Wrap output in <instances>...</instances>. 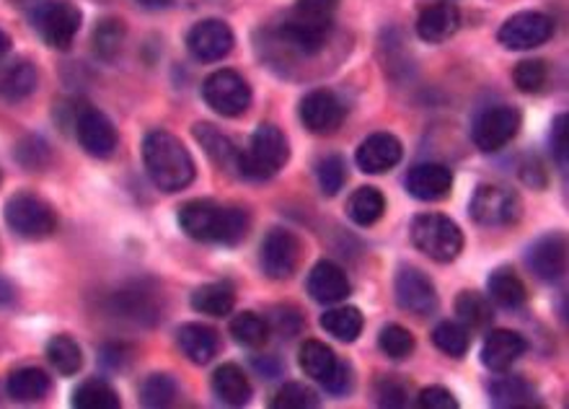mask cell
I'll use <instances>...</instances> for the list:
<instances>
[{
	"label": "cell",
	"mask_w": 569,
	"mask_h": 409,
	"mask_svg": "<svg viewBox=\"0 0 569 409\" xmlns=\"http://www.w3.org/2000/svg\"><path fill=\"white\" fill-rule=\"evenodd\" d=\"M179 226L194 241L234 247L246 239L251 218L244 207H228L215 200H192L179 207Z\"/></svg>",
	"instance_id": "1"
},
{
	"label": "cell",
	"mask_w": 569,
	"mask_h": 409,
	"mask_svg": "<svg viewBox=\"0 0 569 409\" xmlns=\"http://www.w3.org/2000/svg\"><path fill=\"white\" fill-rule=\"evenodd\" d=\"M142 163L161 192H179L194 180V161L182 140L167 130L148 132L142 140Z\"/></svg>",
	"instance_id": "2"
},
{
	"label": "cell",
	"mask_w": 569,
	"mask_h": 409,
	"mask_svg": "<svg viewBox=\"0 0 569 409\" xmlns=\"http://www.w3.org/2000/svg\"><path fill=\"white\" fill-rule=\"evenodd\" d=\"M340 0H296L282 24V36L303 55H316L334 29Z\"/></svg>",
	"instance_id": "3"
},
{
	"label": "cell",
	"mask_w": 569,
	"mask_h": 409,
	"mask_svg": "<svg viewBox=\"0 0 569 409\" xmlns=\"http://www.w3.org/2000/svg\"><path fill=\"white\" fill-rule=\"evenodd\" d=\"M290 159L288 138L275 125H261L249 140V148L238 153V174L246 180H272Z\"/></svg>",
	"instance_id": "4"
},
{
	"label": "cell",
	"mask_w": 569,
	"mask_h": 409,
	"mask_svg": "<svg viewBox=\"0 0 569 409\" xmlns=\"http://www.w3.org/2000/svg\"><path fill=\"white\" fill-rule=\"evenodd\" d=\"M411 244L432 262H453L463 249V234L448 215L422 213L411 220Z\"/></svg>",
	"instance_id": "5"
},
{
	"label": "cell",
	"mask_w": 569,
	"mask_h": 409,
	"mask_svg": "<svg viewBox=\"0 0 569 409\" xmlns=\"http://www.w3.org/2000/svg\"><path fill=\"white\" fill-rule=\"evenodd\" d=\"M6 223H9L13 234L26 241L50 239L57 230L55 211L42 197L32 195V192H19V195L9 200V205H6Z\"/></svg>",
	"instance_id": "6"
},
{
	"label": "cell",
	"mask_w": 569,
	"mask_h": 409,
	"mask_svg": "<svg viewBox=\"0 0 569 409\" xmlns=\"http://www.w3.org/2000/svg\"><path fill=\"white\" fill-rule=\"evenodd\" d=\"M78 6L71 0H44L34 11V26L52 50H67L80 32Z\"/></svg>",
	"instance_id": "7"
},
{
	"label": "cell",
	"mask_w": 569,
	"mask_h": 409,
	"mask_svg": "<svg viewBox=\"0 0 569 409\" xmlns=\"http://www.w3.org/2000/svg\"><path fill=\"white\" fill-rule=\"evenodd\" d=\"M207 107L221 117H241L251 107V88L236 71H218L202 84Z\"/></svg>",
	"instance_id": "8"
},
{
	"label": "cell",
	"mask_w": 569,
	"mask_h": 409,
	"mask_svg": "<svg viewBox=\"0 0 569 409\" xmlns=\"http://www.w3.org/2000/svg\"><path fill=\"white\" fill-rule=\"evenodd\" d=\"M471 218H474L479 226L486 228H500L511 226L520 218V200L515 192L497 187V184H482L471 197Z\"/></svg>",
	"instance_id": "9"
},
{
	"label": "cell",
	"mask_w": 569,
	"mask_h": 409,
	"mask_svg": "<svg viewBox=\"0 0 569 409\" xmlns=\"http://www.w3.org/2000/svg\"><path fill=\"white\" fill-rule=\"evenodd\" d=\"M518 130L520 111L515 107H507V104H497V107L484 109L482 115L476 117L471 138H474L479 151L494 153L511 143V140L518 136Z\"/></svg>",
	"instance_id": "10"
},
{
	"label": "cell",
	"mask_w": 569,
	"mask_h": 409,
	"mask_svg": "<svg viewBox=\"0 0 569 409\" xmlns=\"http://www.w3.org/2000/svg\"><path fill=\"white\" fill-rule=\"evenodd\" d=\"M301 239L293 230L272 228L261 241V270L272 280H288L301 265Z\"/></svg>",
	"instance_id": "11"
},
{
	"label": "cell",
	"mask_w": 569,
	"mask_h": 409,
	"mask_svg": "<svg viewBox=\"0 0 569 409\" xmlns=\"http://www.w3.org/2000/svg\"><path fill=\"white\" fill-rule=\"evenodd\" d=\"M76 138L80 148L94 159H109L117 151V130L104 111L96 107H80L76 115Z\"/></svg>",
	"instance_id": "12"
},
{
	"label": "cell",
	"mask_w": 569,
	"mask_h": 409,
	"mask_svg": "<svg viewBox=\"0 0 569 409\" xmlns=\"http://www.w3.org/2000/svg\"><path fill=\"white\" fill-rule=\"evenodd\" d=\"M554 21L546 13L523 11L515 13L500 29V42L507 50H534L551 40Z\"/></svg>",
	"instance_id": "13"
},
{
	"label": "cell",
	"mask_w": 569,
	"mask_h": 409,
	"mask_svg": "<svg viewBox=\"0 0 569 409\" xmlns=\"http://www.w3.org/2000/svg\"><path fill=\"white\" fill-rule=\"evenodd\" d=\"M186 47H190V55L194 61L218 63L234 50V32H230L226 21L205 19L190 29Z\"/></svg>",
	"instance_id": "14"
},
{
	"label": "cell",
	"mask_w": 569,
	"mask_h": 409,
	"mask_svg": "<svg viewBox=\"0 0 569 409\" xmlns=\"http://www.w3.org/2000/svg\"><path fill=\"white\" fill-rule=\"evenodd\" d=\"M301 120L313 136H332L344 120V107L340 96L329 88H313L301 101Z\"/></svg>",
	"instance_id": "15"
},
{
	"label": "cell",
	"mask_w": 569,
	"mask_h": 409,
	"mask_svg": "<svg viewBox=\"0 0 569 409\" xmlns=\"http://www.w3.org/2000/svg\"><path fill=\"white\" fill-rule=\"evenodd\" d=\"M396 301L415 316H427L438 309V290L417 267H401L396 275Z\"/></svg>",
	"instance_id": "16"
},
{
	"label": "cell",
	"mask_w": 569,
	"mask_h": 409,
	"mask_svg": "<svg viewBox=\"0 0 569 409\" xmlns=\"http://www.w3.org/2000/svg\"><path fill=\"white\" fill-rule=\"evenodd\" d=\"M407 190L411 197L422 200V203H438L451 195L453 174L443 163H419L409 171Z\"/></svg>",
	"instance_id": "17"
},
{
	"label": "cell",
	"mask_w": 569,
	"mask_h": 409,
	"mask_svg": "<svg viewBox=\"0 0 569 409\" xmlns=\"http://www.w3.org/2000/svg\"><path fill=\"white\" fill-rule=\"evenodd\" d=\"M401 161V143L391 132H376V136L365 138L363 146L357 148V166L365 174H386L396 163Z\"/></svg>",
	"instance_id": "18"
},
{
	"label": "cell",
	"mask_w": 569,
	"mask_h": 409,
	"mask_svg": "<svg viewBox=\"0 0 569 409\" xmlns=\"http://www.w3.org/2000/svg\"><path fill=\"white\" fill-rule=\"evenodd\" d=\"M528 265L541 280H559L567 270V241L561 234H549L538 239L528 251Z\"/></svg>",
	"instance_id": "19"
},
{
	"label": "cell",
	"mask_w": 569,
	"mask_h": 409,
	"mask_svg": "<svg viewBox=\"0 0 569 409\" xmlns=\"http://www.w3.org/2000/svg\"><path fill=\"white\" fill-rule=\"evenodd\" d=\"M526 349H528V342L523 340L518 332L497 330L484 340L482 363L490 370H494V374H503V370L511 368L513 363L526 353Z\"/></svg>",
	"instance_id": "20"
},
{
	"label": "cell",
	"mask_w": 569,
	"mask_h": 409,
	"mask_svg": "<svg viewBox=\"0 0 569 409\" xmlns=\"http://www.w3.org/2000/svg\"><path fill=\"white\" fill-rule=\"evenodd\" d=\"M461 26V13L455 9L453 3H436V6H427V9L419 13L417 19V34L419 40L430 42V44H440L459 32Z\"/></svg>",
	"instance_id": "21"
},
{
	"label": "cell",
	"mask_w": 569,
	"mask_h": 409,
	"mask_svg": "<svg viewBox=\"0 0 569 409\" xmlns=\"http://www.w3.org/2000/svg\"><path fill=\"white\" fill-rule=\"evenodd\" d=\"M309 293L319 303H340L350 295V280L340 265L319 262L309 275Z\"/></svg>",
	"instance_id": "22"
},
{
	"label": "cell",
	"mask_w": 569,
	"mask_h": 409,
	"mask_svg": "<svg viewBox=\"0 0 569 409\" xmlns=\"http://www.w3.org/2000/svg\"><path fill=\"white\" fill-rule=\"evenodd\" d=\"M176 340H179V347H182V353L192 363H197V366H205V363L213 360L221 349L218 332L207 324L192 322V324L179 326Z\"/></svg>",
	"instance_id": "23"
},
{
	"label": "cell",
	"mask_w": 569,
	"mask_h": 409,
	"mask_svg": "<svg viewBox=\"0 0 569 409\" xmlns=\"http://www.w3.org/2000/svg\"><path fill=\"white\" fill-rule=\"evenodd\" d=\"M213 391L218 394L221 401L230 407H241L251 399V384L249 378L236 363H223V366L213 374Z\"/></svg>",
	"instance_id": "24"
},
{
	"label": "cell",
	"mask_w": 569,
	"mask_h": 409,
	"mask_svg": "<svg viewBox=\"0 0 569 409\" xmlns=\"http://www.w3.org/2000/svg\"><path fill=\"white\" fill-rule=\"evenodd\" d=\"M490 299L505 309H520L528 301L526 282H523L511 267H500L490 275Z\"/></svg>",
	"instance_id": "25"
},
{
	"label": "cell",
	"mask_w": 569,
	"mask_h": 409,
	"mask_svg": "<svg viewBox=\"0 0 569 409\" xmlns=\"http://www.w3.org/2000/svg\"><path fill=\"white\" fill-rule=\"evenodd\" d=\"M192 306L207 316H228L236 306V293L228 282H205L192 293Z\"/></svg>",
	"instance_id": "26"
},
{
	"label": "cell",
	"mask_w": 569,
	"mask_h": 409,
	"mask_svg": "<svg viewBox=\"0 0 569 409\" xmlns=\"http://www.w3.org/2000/svg\"><path fill=\"white\" fill-rule=\"evenodd\" d=\"M194 138L200 140V146L205 148V153L213 159V163H218L223 169H236L238 171V148L230 143L228 136H223L221 130H215L213 125L202 122L194 125Z\"/></svg>",
	"instance_id": "27"
},
{
	"label": "cell",
	"mask_w": 569,
	"mask_h": 409,
	"mask_svg": "<svg viewBox=\"0 0 569 409\" xmlns=\"http://www.w3.org/2000/svg\"><path fill=\"white\" fill-rule=\"evenodd\" d=\"M36 88V68L29 61H13L0 73V96L6 101H24Z\"/></svg>",
	"instance_id": "28"
},
{
	"label": "cell",
	"mask_w": 569,
	"mask_h": 409,
	"mask_svg": "<svg viewBox=\"0 0 569 409\" xmlns=\"http://www.w3.org/2000/svg\"><path fill=\"white\" fill-rule=\"evenodd\" d=\"M9 397L17 401H40L50 394L52 381L42 368H19L9 376Z\"/></svg>",
	"instance_id": "29"
},
{
	"label": "cell",
	"mask_w": 569,
	"mask_h": 409,
	"mask_svg": "<svg viewBox=\"0 0 569 409\" xmlns=\"http://www.w3.org/2000/svg\"><path fill=\"white\" fill-rule=\"evenodd\" d=\"M298 360H301L303 374L311 376L313 381H321V384H326L329 378H332L336 363H340V360H336L334 349L324 345V342H319V340L303 342Z\"/></svg>",
	"instance_id": "30"
},
{
	"label": "cell",
	"mask_w": 569,
	"mask_h": 409,
	"mask_svg": "<svg viewBox=\"0 0 569 409\" xmlns=\"http://www.w3.org/2000/svg\"><path fill=\"white\" fill-rule=\"evenodd\" d=\"M492 401L497 407H530L536 405L534 386L520 376H500L490 386Z\"/></svg>",
	"instance_id": "31"
},
{
	"label": "cell",
	"mask_w": 569,
	"mask_h": 409,
	"mask_svg": "<svg viewBox=\"0 0 569 409\" xmlns=\"http://www.w3.org/2000/svg\"><path fill=\"white\" fill-rule=\"evenodd\" d=\"M386 197L376 187H361L347 200V215L357 226H373L384 218Z\"/></svg>",
	"instance_id": "32"
},
{
	"label": "cell",
	"mask_w": 569,
	"mask_h": 409,
	"mask_svg": "<svg viewBox=\"0 0 569 409\" xmlns=\"http://www.w3.org/2000/svg\"><path fill=\"white\" fill-rule=\"evenodd\" d=\"M47 360L60 376L78 374L80 366H84L80 345L73 337H67V334H55V337L47 342Z\"/></svg>",
	"instance_id": "33"
},
{
	"label": "cell",
	"mask_w": 569,
	"mask_h": 409,
	"mask_svg": "<svg viewBox=\"0 0 569 409\" xmlns=\"http://www.w3.org/2000/svg\"><path fill=\"white\" fill-rule=\"evenodd\" d=\"M363 324H365V319L361 314V309H355V306L332 309L321 316V326H324V330L340 342H355L357 337H361Z\"/></svg>",
	"instance_id": "34"
},
{
	"label": "cell",
	"mask_w": 569,
	"mask_h": 409,
	"mask_svg": "<svg viewBox=\"0 0 569 409\" xmlns=\"http://www.w3.org/2000/svg\"><path fill=\"white\" fill-rule=\"evenodd\" d=\"M111 306L119 316L132 319V322H155V303L151 293L146 290L132 288V290H119V293L111 299Z\"/></svg>",
	"instance_id": "35"
},
{
	"label": "cell",
	"mask_w": 569,
	"mask_h": 409,
	"mask_svg": "<svg viewBox=\"0 0 569 409\" xmlns=\"http://www.w3.org/2000/svg\"><path fill=\"white\" fill-rule=\"evenodd\" d=\"M73 407L78 409H117L119 394L101 378H88L73 391Z\"/></svg>",
	"instance_id": "36"
},
{
	"label": "cell",
	"mask_w": 569,
	"mask_h": 409,
	"mask_svg": "<svg viewBox=\"0 0 569 409\" xmlns=\"http://www.w3.org/2000/svg\"><path fill=\"white\" fill-rule=\"evenodd\" d=\"M455 314L463 322L466 330H486L492 324V309L484 295L474 293V290H463L455 299Z\"/></svg>",
	"instance_id": "37"
},
{
	"label": "cell",
	"mask_w": 569,
	"mask_h": 409,
	"mask_svg": "<svg viewBox=\"0 0 569 409\" xmlns=\"http://www.w3.org/2000/svg\"><path fill=\"white\" fill-rule=\"evenodd\" d=\"M230 334L244 347H261L267 342L269 324L259 314H254V311H241V314L230 319Z\"/></svg>",
	"instance_id": "38"
},
{
	"label": "cell",
	"mask_w": 569,
	"mask_h": 409,
	"mask_svg": "<svg viewBox=\"0 0 569 409\" xmlns=\"http://www.w3.org/2000/svg\"><path fill=\"white\" fill-rule=\"evenodd\" d=\"M432 342H436V347L440 353L451 355V358H463V355L469 353V345H471V337H469V330L459 322H443L436 326V332H432Z\"/></svg>",
	"instance_id": "39"
},
{
	"label": "cell",
	"mask_w": 569,
	"mask_h": 409,
	"mask_svg": "<svg viewBox=\"0 0 569 409\" xmlns=\"http://www.w3.org/2000/svg\"><path fill=\"white\" fill-rule=\"evenodd\" d=\"M125 44V24L119 19H104L94 29V50L101 61L119 55Z\"/></svg>",
	"instance_id": "40"
},
{
	"label": "cell",
	"mask_w": 569,
	"mask_h": 409,
	"mask_svg": "<svg viewBox=\"0 0 569 409\" xmlns=\"http://www.w3.org/2000/svg\"><path fill=\"white\" fill-rule=\"evenodd\" d=\"M179 397V386L167 374H153L148 376L140 386V399L146 407H169L174 405Z\"/></svg>",
	"instance_id": "41"
},
{
	"label": "cell",
	"mask_w": 569,
	"mask_h": 409,
	"mask_svg": "<svg viewBox=\"0 0 569 409\" xmlns=\"http://www.w3.org/2000/svg\"><path fill=\"white\" fill-rule=\"evenodd\" d=\"M378 345L391 360H404L415 353V337L409 330H404L399 324H388L380 330Z\"/></svg>",
	"instance_id": "42"
},
{
	"label": "cell",
	"mask_w": 569,
	"mask_h": 409,
	"mask_svg": "<svg viewBox=\"0 0 569 409\" xmlns=\"http://www.w3.org/2000/svg\"><path fill=\"white\" fill-rule=\"evenodd\" d=\"M513 80L523 94L544 92L546 84H549V65L544 61H523L515 65Z\"/></svg>",
	"instance_id": "43"
},
{
	"label": "cell",
	"mask_w": 569,
	"mask_h": 409,
	"mask_svg": "<svg viewBox=\"0 0 569 409\" xmlns=\"http://www.w3.org/2000/svg\"><path fill=\"white\" fill-rule=\"evenodd\" d=\"M316 176H319V187L326 197L340 195L344 182H347V163H344L342 155H326V159L319 161Z\"/></svg>",
	"instance_id": "44"
},
{
	"label": "cell",
	"mask_w": 569,
	"mask_h": 409,
	"mask_svg": "<svg viewBox=\"0 0 569 409\" xmlns=\"http://www.w3.org/2000/svg\"><path fill=\"white\" fill-rule=\"evenodd\" d=\"M316 405H319L316 391L303 384H284L282 389L277 391V397L272 399L275 409H309Z\"/></svg>",
	"instance_id": "45"
},
{
	"label": "cell",
	"mask_w": 569,
	"mask_h": 409,
	"mask_svg": "<svg viewBox=\"0 0 569 409\" xmlns=\"http://www.w3.org/2000/svg\"><path fill=\"white\" fill-rule=\"evenodd\" d=\"M17 159L24 169L34 171V169H44L50 163V146L44 143L42 138L36 136H29L19 143V151H17Z\"/></svg>",
	"instance_id": "46"
},
{
	"label": "cell",
	"mask_w": 569,
	"mask_h": 409,
	"mask_svg": "<svg viewBox=\"0 0 569 409\" xmlns=\"http://www.w3.org/2000/svg\"><path fill=\"white\" fill-rule=\"evenodd\" d=\"M376 397L384 407H404L407 405V386L396 378L386 376L376 384Z\"/></svg>",
	"instance_id": "47"
},
{
	"label": "cell",
	"mask_w": 569,
	"mask_h": 409,
	"mask_svg": "<svg viewBox=\"0 0 569 409\" xmlns=\"http://www.w3.org/2000/svg\"><path fill=\"white\" fill-rule=\"evenodd\" d=\"M419 407L422 409H455L459 407V401L448 389L443 386H430V389H425L419 394Z\"/></svg>",
	"instance_id": "48"
},
{
	"label": "cell",
	"mask_w": 569,
	"mask_h": 409,
	"mask_svg": "<svg viewBox=\"0 0 569 409\" xmlns=\"http://www.w3.org/2000/svg\"><path fill=\"white\" fill-rule=\"evenodd\" d=\"M551 148H554V155H557V161L561 166H567V117L559 115L557 120H554V128H551Z\"/></svg>",
	"instance_id": "49"
},
{
	"label": "cell",
	"mask_w": 569,
	"mask_h": 409,
	"mask_svg": "<svg viewBox=\"0 0 569 409\" xmlns=\"http://www.w3.org/2000/svg\"><path fill=\"white\" fill-rule=\"evenodd\" d=\"M324 386H326V391H332V394H347L352 389V368L347 366V363H336L332 378H329Z\"/></svg>",
	"instance_id": "50"
},
{
	"label": "cell",
	"mask_w": 569,
	"mask_h": 409,
	"mask_svg": "<svg viewBox=\"0 0 569 409\" xmlns=\"http://www.w3.org/2000/svg\"><path fill=\"white\" fill-rule=\"evenodd\" d=\"M127 353V347L125 345H107L101 349V360L107 363L109 368H115V370H119L122 368V355Z\"/></svg>",
	"instance_id": "51"
},
{
	"label": "cell",
	"mask_w": 569,
	"mask_h": 409,
	"mask_svg": "<svg viewBox=\"0 0 569 409\" xmlns=\"http://www.w3.org/2000/svg\"><path fill=\"white\" fill-rule=\"evenodd\" d=\"M13 301H17V288L6 278H0V306H11Z\"/></svg>",
	"instance_id": "52"
},
{
	"label": "cell",
	"mask_w": 569,
	"mask_h": 409,
	"mask_svg": "<svg viewBox=\"0 0 569 409\" xmlns=\"http://www.w3.org/2000/svg\"><path fill=\"white\" fill-rule=\"evenodd\" d=\"M142 9H151V11H159V9H169V6H174L176 0H138Z\"/></svg>",
	"instance_id": "53"
},
{
	"label": "cell",
	"mask_w": 569,
	"mask_h": 409,
	"mask_svg": "<svg viewBox=\"0 0 569 409\" xmlns=\"http://www.w3.org/2000/svg\"><path fill=\"white\" fill-rule=\"evenodd\" d=\"M9 50H11V40H9V34H6L3 29H0V61H3V57L9 55Z\"/></svg>",
	"instance_id": "54"
}]
</instances>
